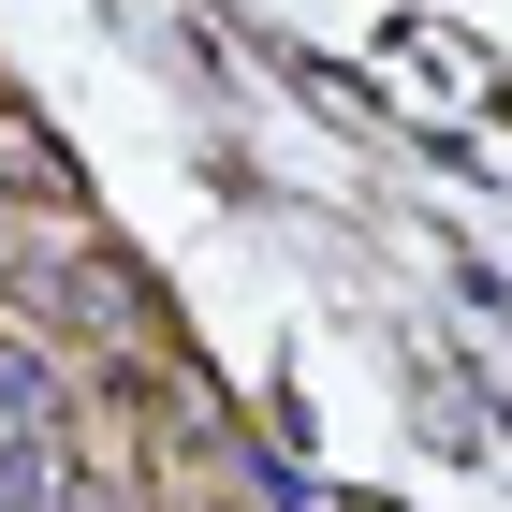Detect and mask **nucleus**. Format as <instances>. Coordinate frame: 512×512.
I'll list each match as a JSON object with an SVG mask.
<instances>
[{
    "label": "nucleus",
    "mask_w": 512,
    "mask_h": 512,
    "mask_svg": "<svg viewBox=\"0 0 512 512\" xmlns=\"http://www.w3.org/2000/svg\"><path fill=\"white\" fill-rule=\"evenodd\" d=\"M59 498H74V469H59L44 439H15V454H0V512H59Z\"/></svg>",
    "instance_id": "nucleus-1"
}]
</instances>
